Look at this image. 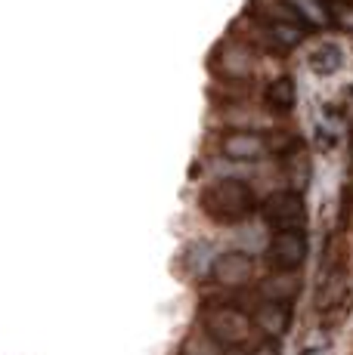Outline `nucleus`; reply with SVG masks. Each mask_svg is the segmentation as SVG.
<instances>
[{
	"label": "nucleus",
	"mask_w": 353,
	"mask_h": 355,
	"mask_svg": "<svg viewBox=\"0 0 353 355\" xmlns=\"http://www.w3.org/2000/svg\"><path fill=\"white\" fill-rule=\"evenodd\" d=\"M199 204L214 223L229 226V223H242L251 216V210H254V192L242 180H217L202 192Z\"/></svg>",
	"instance_id": "f257e3e1"
},
{
	"label": "nucleus",
	"mask_w": 353,
	"mask_h": 355,
	"mask_svg": "<svg viewBox=\"0 0 353 355\" xmlns=\"http://www.w3.org/2000/svg\"><path fill=\"white\" fill-rule=\"evenodd\" d=\"M307 259V235L304 229H285L276 232L267 250V263L273 272H295Z\"/></svg>",
	"instance_id": "f03ea898"
},
{
	"label": "nucleus",
	"mask_w": 353,
	"mask_h": 355,
	"mask_svg": "<svg viewBox=\"0 0 353 355\" xmlns=\"http://www.w3.org/2000/svg\"><path fill=\"white\" fill-rule=\"evenodd\" d=\"M263 220L276 232L285 229H304L307 220V207H304L301 192H273L263 201Z\"/></svg>",
	"instance_id": "7ed1b4c3"
},
{
	"label": "nucleus",
	"mask_w": 353,
	"mask_h": 355,
	"mask_svg": "<svg viewBox=\"0 0 353 355\" xmlns=\"http://www.w3.org/2000/svg\"><path fill=\"white\" fill-rule=\"evenodd\" d=\"M205 327L214 343H242L248 337V318L236 306H217L214 312H205Z\"/></svg>",
	"instance_id": "20e7f679"
},
{
	"label": "nucleus",
	"mask_w": 353,
	"mask_h": 355,
	"mask_svg": "<svg viewBox=\"0 0 353 355\" xmlns=\"http://www.w3.org/2000/svg\"><path fill=\"white\" fill-rule=\"evenodd\" d=\"M211 275L220 288H242V284L251 278V257L239 254V250L220 254L211 263Z\"/></svg>",
	"instance_id": "39448f33"
},
{
	"label": "nucleus",
	"mask_w": 353,
	"mask_h": 355,
	"mask_svg": "<svg viewBox=\"0 0 353 355\" xmlns=\"http://www.w3.org/2000/svg\"><path fill=\"white\" fill-rule=\"evenodd\" d=\"M254 318H257V324L270 334V337H279V334L288 331L291 303H285V300H270V303H263L261 309L254 312Z\"/></svg>",
	"instance_id": "423d86ee"
},
{
	"label": "nucleus",
	"mask_w": 353,
	"mask_h": 355,
	"mask_svg": "<svg viewBox=\"0 0 353 355\" xmlns=\"http://www.w3.org/2000/svg\"><path fill=\"white\" fill-rule=\"evenodd\" d=\"M223 155L236 161H251L257 155H263V139L254 133H233L223 139Z\"/></svg>",
	"instance_id": "0eeeda50"
},
{
	"label": "nucleus",
	"mask_w": 353,
	"mask_h": 355,
	"mask_svg": "<svg viewBox=\"0 0 353 355\" xmlns=\"http://www.w3.org/2000/svg\"><path fill=\"white\" fill-rule=\"evenodd\" d=\"M295 99H297V90H295V80L291 78H279L267 87V102H270V108H276V112L295 108Z\"/></svg>",
	"instance_id": "6e6552de"
},
{
	"label": "nucleus",
	"mask_w": 353,
	"mask_h": 355,
	"mask_svg": "<svg viewBox=\"0 0 353 355\" xmlns=\"http://www.w3.org/2000/svg\"><path fill=\"white\" fill-rule=\"evenodd\" d=\"M344 62V53L338 50L335 44H322L319 50L313 53V71L316 74H335Z\"/></svg>",
	"instance_id": "1a4fd4ad"
},
{
	"label": "nucleus",
	"mask_w": 353,
	"mask_h": 355,
	"mask_svg": "<svg viewBox=\"0 0 353 355\" xmlns=\"http://www.w3.org/2000/svg\"><path fill=\"white\" fill-rule=\"evenodd\" d=\"M248 68H251V59H248V53L245 50H227L223 53V71L227 74H248Z\"/></svg>",
	"instance_id": "9d476101"
},
{
	"label": "nucleus",
	"mask_w": 353,
	"mask_h": 355,
	"mask_svg": "<svg viewBox=\"0 0 353 355\" xmlns=\"http://www.w3.org/2000/svg\"><path fill=\"white\" fill-rule=\"evenodd\" d=\"M288 3L295 6L304 19H310V22H325V12H322V6H319L316 0H288Z\"/></svg>",
	"instance_id": "9b49d317"
},
{
	"label": "nucleus",
	"mask_w": 353,
	"mask_h": 355,
	"mask_svg": "<svg viewBox=\"0 0 353 355\" xmlns=\"http://www.w3.org/2000/svg\"><path fill=\"white\" fill-rule=\"evenodd\" d=\"M183 355H217L214 340H202V337L189 340V346H186V352H183Z\"/></svg>",
	"instance_id": "f8f14e48"
},
{
	"label": "nucleus",
	"mask_w": 353,
	"mask_h": 355,
	"mask_svg": "<svg viewBox=\"0 0 353 355\" xmlns=\"http://www.w3.org/2000/svg\"><path fill=\"white\" fill-rule=\"evenodd\" d=\"M254 355H279V343H273V340H267V343H261V346H257Z\"/></svg>",
	"instance_id": "ddd939ff"
},
{
	"label": "nucleus",
	"mask_w": 353,
	"mask_h": 355,
	"mask_svg": "<svg viewBox=\"0 0 353 355\" xmlns=\"http://www.w3.org/2000/svg\"><path fill=\"white\" fill-rule=\"evenodd\" d=\"M344 10L347 12H341V25L344 28H353V3H344Z\"/></svg>",
	"instance_id": "4468645a"
},
{
	"label": "nucleus",
	"mask_w": 353,
	"mask_h": 355,
	"mask_svg": "<svg viewBox=\"0 0 353 355\" xmlns=\"http://www.w3.org/2000/svg\"><path fill=\"white\" fill-rule=\"evenodd\" d=\"M304 355H316V352H304Z\"/></svg>",
	"instance_id": "2eb2a0df"
}]
</instances>
